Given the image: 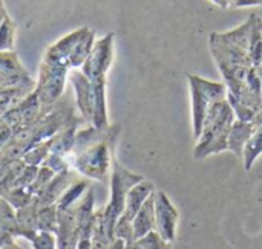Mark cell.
Segmentation results:
<instances>
[{"mask_svg":"<svg viewBox=\"0 0 262 249\" xmlns=\"http://www.w3.org/2000/svg\"><path fill=\"white\" fill-rule=\"evenodd\" d=\"M29 243L32 249H57V237L52 233L38 231Z\"/></svg>","mask_w":262,"mask_h":249,"instance_id":"4316f807","label":"cell"},{"mask_svg":"<svg viewBox=\"0 0 262 249\" xmlns=\"http://www.w3.org/2000/svg\"><path fill=\"white\" fill-rule=\"evenodd\" d=\"M114 43H115L114 32H109L101 38L95 40L91 54L88 55L86 61L80 67L81 72L91 81L107 78V72L114 63Z\"/></svg>","mask_w":262,"mask_h":249,"instance_id":"52a82bcc","label":"cell"},{"mask_svg":"<svg viewBox=\"0 0 262 249\" xmlns=\"http://www.w3.org/2000/svg\"><path fill=\"white\" fill-rule=\"evenodd\" d=\"M58 227V208L55 204L40 207L37 211V230L55 234Z\"/></svg>","mask_w":262,"mask_h":249,"instance_id":"ffe728a7","label":"cell"},{"mask_svg":"<svg viewBox=\"0 0 262 249\" xmlns=\"http://www.w3.org/2000/svg\"><path fill=\"white\" fill-rule=\"evenodd\" d=\"M132 230H134V240L141 239L146 234L155 231V193L147 197V201L137 213L132 222Z\"/></svg>","mask_w":262,"mask_h":249,"instance_id":"5bb4252c","label":"cell"},{"mask_svg":"<svg viewBox=\"0 0 262 249\" xmlns=\"http://www.w3.org/2000/svg\"><path fill=\"white\" fill-rule=\"evenodd\" d=\"M250 58L253 66H258L262 63V18L255 14L253 21V31H252V40H250V49H249Z\"/></svg>","mask_w":262,"mask_h":249,"instance_id":"7402d4cb","label":"cell"},{"mask_svg":"<svg viewBox=\"0 0 262 249\" xmlns=\"http://www.w3.org/2000/svg\"><path fill=\"white\" fill-rule=\"evenodd\" d=\"M255 122L258 124L256 130L247 141L243 153V162H244V170L250 171L258 161V158L262 155V109L253 116Z\"/></svg>","mask_w":262,"mask_h":249,"instance_id":"2e32d148","label":"cell"},{"mask_svg":"<svg viewBox=\"0 0 262 249\" xmlns=\"http://www.w3.org/2000/svg\"><path fill=\"white\" fill-rule=\"evenodd\" d=\"M75 171L74 170H64L60 173H55V176L51 179V182L41 190V193L38 196H35V201L40 207L45 205H52L57 204V201L60 199V196L66 191V188L75 182Z\"/></svg>","mask_w":262,"mask_h":249,"instance_id":"7c38bea8","label":"cell"},{"mask_svg":"<svg viewBox=\"0 0 262 249\" xmlns=\"http://www.w3.org/2000/svg\"><path fill=\"white\" fill-rule=\"evenodd\" d=\"M0 249H21V248L15 243V239H12V240H8V242L2 243V245H0Z\"/></svg>","mask_w":262,"mask_h":249,"instance_id":"4dcf8cb0","label":"cell"},{"mask_svg":"<svg viewBox=\"0 0 262 249\" xmlns=\"http://www.w3.org/2000/svg\"><path fill=\"white\" fill-rule=\"evenodd\" d=\"M155 185L150 181L143 179L141 182H138L137 185H134L126 197V205H124V211L120 216L117 225H115V237H120L123 240H126V243L134 242V230H132V222L137 216V213L140 211V208L143 207V204L147 201V197L150 194H154Z\"/></svg>","mask_w":262,"mask_h":249,"instance_id":"8992f818","label":"cell"},{"mask_svg":"<svg viewBox=\"0 0 262 249\" xmlns=\"http://www.w3.org/2000/svg\"><path fill=\"white\" fill-rule=\"evenodd\" d=\"M69 70L71 69L66 64L41 60L34 92L45 107L54 106L63 96Z\"/></svg>","mask_w":262,"mask_h":249,"instance_id":"5b68a950","label":"cell"},{"mask_svg":"<svg viewBox=\"0 0 262 249\" xmlns=\"http://www.w3.org/2000/svg\"><path fill=\"white\" fill-rule=\"evenodd\" d=\"M212 3H215L216 6H220V8H223V9H227L229 8V5H227V0H210Z\"/></svg>","mask_w":262,"mask_h":249,"instance_id":"1f68e13d","label":"cell"},{"mask_svg":"<svg viewBox=\"0 0 262 249\" xmlns=\"http://www.w3.org/2000/svg\"><path fill=\"white\" fill-rule=\"evenodd\" d=\"M258 124L255 122V119H235L229 133V150L243 159V153H244V147L247 144V141L250 139V136L253 135V132L256 130Z\"/></svg>","mask_w":262,"mask_h":249,"instance_id":"4fadbf2b","label":"cell"},{"mask_svg":"<svg viewBox=\"0 0 262 249\" xmlns=\"http://www.w3.org/2000/svg\"><path fill=\"white\" fill-rule=\"evenodd\" d=\"M49 150H51V138L46 139V141H41L35 145H32L23 156L21 159L28 164V165H35V167H40L43 165V162L46 161L48 155H49Z\"/></svg>","mask_w":262,"mask_h":249,"instance_id":"603a6c76","label":"cell"},{"mask_svg":"<svg viewBox=\"0 0 262 249\" xmlns=\"http://www.w3.org/2000/svg\"><path fill=\"white\" fill-rule=\"evenodd\" d=\"M143 179L144 178L141 175L129 171L127 168H124L117 161V158H114L112 170H111V196H109V202L104 207L100 208L103 220L114 231H115V225H117L120 216L124 211L126 197H127L129 190L134 185H137L138 182H141Z\"/></svg>","mask_w":262,"mask_h":249,"instance_id":"277c9868","label":"cell"},{"mask_svg":"<svg viewBox=\"0 0 262 249\" xmlns=\"http://www.w3.org/2000/svg\"><path fill=\"white\" fill-rule=\"evenodd\" d=\"M236 115L227 98L215 101L206 116L203 132L193 148V159L203 161L229 150V133Z\"/></svg>","mask_w":262,"mask_h":249,"instance_id":"6da1fadb","label":"cell"},{"mask_svg":"<svg viewBox=\"0 0 262 249\" xmlns=\"http://www.w3.org/2000/svg\"><path fill=\"white\" fill-rule=\"evenodd\" d=\"M126 249H172V243L161 239V236L157 231H152L144 237L127 243Z\"/></svg>","mask_w":262,"mask_h":249,"instance_id":"44dd1931","label":"cell"},{"mask_svg":"<svg viewBox=\"0 0 262 249\" xmlns=\"http://www.w3.org/2000/svg\"><path fill=\"white\" fill-rule=\"evenodd\" d=\"M229 8H247V6H262L261 0H227Z\"/></svg>","mask_w":262,"mask_h":249,"instance_id":"83f0119b","label":"cell"},{"mask_svg":"<svg viewBox=\"0 0 262 249\" xmlns=\"http://www.w3.org/2000/svg\"><path fill=\"white\" fill-rule=\"evenodd\" d=\"M55 176V171L54 170H51L49 167H46V165H40L38 167V171H37V176H35V179L32 181V184L28 187V190L31 191V194L35 197V196H38L40 193H41V190L51 182V179Z\"/></svg>","mask_w":262,"mask_h":249,"instance_id":"484cf974","label":"cell"},{"mask_svg":"<svg viewBox=\"0 0 262 249\" xmlns=\"http://www.w3.org/2000/svg\"><path fill=\"white\" fill-rule=\"evenodd\" d=\"M14 41H15V23L9 15H6L5 20L0 23V52L14 51Z\"/></svg>","mask_w":262,"mask_h":249,"instance_id":"d4e9b609","label":"cell"},{"mask_svg":"<svg viewBox=\"0 0 262 249\" xmlns=\"http://www.w3.org/2000/svg\"><path fill=\"white\" fill-rule=\"evenodd\" d=\"M0 87H35V80L25 69L15 51L0 52Z\"/></svg>","mask_w":262,"mask_h":249,"instance_id":"ba28073f","label":"cell"},{"mask_svg":"<svg viewBox=\"0 0 262 249\" xmlns=\"http://www.w3.org/2000/svg\"><path fill=\"white\" fill-rule=\"evenodd\" d=\"M0 197H3L14 210L23 208L34 201V196L31 194L28 187H14V188L8 190L6 193H3Z\"/></svg>","mask_w":262,"mask_h":249,"instance_id":"cb8c5ba5","label":"cell"},{"mask_svg":"<svg viewBox=\"0 0 262 249\" xmlns=\"http://www.w3.org/2000/svg\"><path fill=\"white\" fill-rule=\"evenodd\" d=\"M75 249H94V246H92V239L80 237V239H78V243H77V248Z\"/></svg>","mask_w":262,"mask_h":249,"instance_id":"f1b7e54d","label":"cell"},{"mask_svg":"<svg viewBox=\"0 0 262 249\" xmlns=\"http://www.w3.org/2000/svg\"><path fill=\"white\" fill-rule=\"evenodd\" d=\"M253 67H255V72H256V75H258L259 81L262 83V63L261 64H258V66H253Z\"/></svg>","mask_w":262,"mask_h":249,"instance_id":"d6a6232c","label":"cell"},{"mask_svg":"<svg viewBox=\"0 0 262 249\" xmlns=\"http://www.w3.org/2000/svg\"><path fill=\"white\" fill-rule=\"evenodd\" d=\"M88 31H89L88 26H81V28H77L75 31L66 34L64 37H61L60 40H57L55 43H52L45 51V55H43L41 60L52 61V63H61V64L69 66V58H71L74 49L77 47V44L80 43V40L84 37V34Z\"/></svg>","mask_w":262,"mask_h":249,"instance_id":"8fae6325","label":"cell"},{"mask_svg":"<svg viewBox=\"0 0 262 249\" xmlns=\"http://www.w3.org/2000/svg\"><path fill=\"white\" fill-rule=\"evenodd\" d=\"M120 132V124H111V130L106 138L72 156V170L84 179L104 182L111 176L112 161L115 158V144Z\"/></svg>","mask_w":262,"mask_h":249,"instance_id":"7a4b0ae2","label":"cell"},{"mask_svg":"<svg viewBox=\"0 0 262 249\" xmlns=\"http://www.w3.org/2000/svg\"><path fill=\"white\" fill-rule=\"evenodd\" d=\"M2 5H5V3H3V0H0V6H2Z\"/></svg>","mask_w":262,"mask_h":249,"instance_id":"836d02e7","label":"cell"},{"mask_svg":"<svg viewBox=\"0 0 262 249\" xmlns=\"http://www.w3.org/2000/svg\"><path fill=\"white\" fill-rule=\"evenodd\" d=\"M180 213L164 191H155V231L169 243L177 239Z\"/></svg>","mask_w":262,"mask_h":249,"instance_id":"9c48e42d","label":"cell"},{"mask_svg":"<svg viewBox=\"0 0 262 249\" xmlns=\"http://www.w3.org/2000/svg\"><path fill=\"white\" fill-rule=\"evenodd\" d=\"M190 95H192V127L193 138L198 139L207 116L210 106L223 98H227V89L224 83L210 81L200 75H187Z\"/></svg>","mask_w":262,"mask_h":249,"instance_id":"3957f363","label":"cell"},{"mask_svg":"<svg viewBox=\"0 0 262 249\" xmlns=\"http://www.w3.org/2000/svg\"><path fill=\"white\" fill-rule=\"evenodd\" d=\"M40 205L37 204L35 197L31 204H28L23 208L15 210V217H17V225H18V233L20 237L31 242L35 234L38 233L37 230V211Z\"/></svg>","mask_w":262,"mask_h":249,"instance_id":"9a60e30c","label":"cell"},{"mask_svg":"<svg viewBox=\"0 0 262 249\" xmlns=\"http://www.w3.org/2000/svg\"><path fill=\"white\" fill-rule=\"evenodd\" d=\"M89 190V182L86 181V179H77L75 182H72L68 188H66V191L60 196V199L57 201V208L58 210H68V208H71L74 204H77L81 197H83V194L86 193Z\"/></svg>","mask_w":262,"mask_h":249,"instance_id":"d6986e66","label":"cell"},{"mask_svg":"<svg viewBox=\"0 0 262 249\" xmlns=\"http://www.w3.org/2000/svg\"><path fill=\"white\" fill-rule=\"evenodd\" d=\"M15 237H20L15 210L0 197V245Z\"/></svg>","mask_w":262,"mask_h":249,"instance_id":"e0dca14e","label":"cell"},{"mask_svg":"<svg viewBox=\"0 0 262 249\" xmlns=\"http://www.w3.org/2000/svg\"><path fill=\"white\" fill-rule=\"evenodd\" d=\"M68 81L71 83L74 101L78 113L86 121V124H92L94 116V87L91 80L81 72V69H71L68 75Z\"/></svg>","mask_w":262,"mask_h":249,"instance_id":"30bf717a","label":"cell"},{"mask_svg":"<svg viewBox=\"0 0 262 249\" xmlns=\"http://www.w3.org/2000/svg\"><path fill=\"white\" fill-rule=\"evenodd\" d=\"M95 31L89 28V31L84 34V37L80 40V43L77 44V47L74 49L71 58H69V67L71 69H80L83 66V63L86 61L88 55L91 54L94 44H95Z\"/></svg>","mask_w":262,"mask_h":249,"instance_id":"ac0fdd59","label":"cell"},{"mask_svg":"<svg viewBox=\"0 0 262 249\" xmlns=\"http://www.w3.org/2000/svg\"><path fill=\"white\" fill-rule=\"evenodd\" d=\"M126 240H123V239H120V237H115L114 239V242L109 245V248L107 249H126Z\"/></svg>","mask_w":262,"mask_h":249,"instance_id":"f546056e","label":"cell"}]
</instances>
